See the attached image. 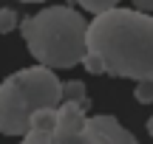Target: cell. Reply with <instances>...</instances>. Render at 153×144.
Listing matches in <instances>:
<instances>
[{"mask_svg": "<svg viewBox=\"0 0 153 144\" xmlns=\"http://www.w3.org/2000/svg\"><path fill=\"white\" fill-rule=\"evenodd\" d=\"M88 51L102 57L111 76L153 79V14L142 9H108L88 23Z\"/></svg>", "mask_w": 153, "mask_h": 144, "instance_id": "obj_1", "label": "cell"}, {"mask_svg": "<svg viewBox=\"0 0 153 144\" xmlns=\"http://www.w3.org/2000/svg\"><path fill=\"white\" fill-rule=\"evenodd\" d=\"M26 48L40 65L74 68L88 54V23L71 6H51L20 23Z\"/></svg>", "mask_w": 153, "mask_h": 144, "instance_id": "obj_2", "label": "cell"}, {"mask_svg": "<svg viewBox=\"0 0 153 144\" xmlns=\"http://www.w3.org/2000/svg\"><path fill=\"white\" fill-rule=\"evenodd\" d=\"M62 102V82L54 68L34 65L11 73L0 82V133L23 136L28 130L31 113L40 107H57Z\"/></svg>", "mask_w": 153, "mask_h": 144, "instance_id": "obj_3", "label": "cell"}, {"mask_svg": "<svg viewBox=\"0 0 153 144\" xmlns=\"http://www.w3.org/2000/svg\"><path fill=\"white\" fill-rule=\"evenodd\" d=\"M85 110L88 107L82 102L62 99L57 105V127H54V139L51 144H82V130H85Z\"/></svg>", "mask_w": 153, "mask_h": 144, "instance_id": "obj_4", "label": "cell"}, {"mask_svg": "<svg viewBox=\"0 0 153 144\" xmlns=\"http://www.w3.org/2000/svg\"><path fill=\"white\" fill-rule=\"evenodd\" d=\"M82 144H136V136L128 127H122L114 116L99 113V116L85 119Z\"/></svg>", "mask_w": 153, "mask_h": 144, "instance_id": "obj_5", "label": "cell"}, {"mask_svg": "<svg viewBox=\"0 0 153 144\" xmlns=\"http://www.w3.org/2000/svg\"><path fill=\"white\" fill-rule=\"evenodd\" d=\"M54 127H57V107H40L31 113L28 130L23 133L26 144H51L54 139Z\"/></svg>", "mask_w": 153, "mask_h": 144, "instance_id": "obj_6", "label": "cell"}, {"mask_svg": "<svg viewBox=\"0 0 153 144\" xmlns=\"http://www.w3.org/2000/svg\"><path fill=\"white\" fill-rule=\"evenodd\" d=\"M62 99H71V102H82L88 107V90L82 79H71V82H62Z\"/></svg>", "mask_w": 153, "mask_h": 144, "instance_id": "obj_7", "label": "cell"}, {"mask_svg": "<svg viewBox=\"0 0 153 144\" xmlns=\"http://www.w3.org/2000/svg\"><path fill=\"white\" fill-rule=\"evenodd\" d=\"M133 96H136L139 105H153V79H139Z\"/></svg>", "mask_w": 153, "mask_h": 144, "instance_id": "obj_8", "label": "cell"}, {"mask_svg": "<svg viewBox=\"0 0 153 144\" xmlns=\"http://www.w3.org/2000/svg\"><path fill=\"white\" fill-rule=\"evenodd\" d=\"M79 65H85V71H88V73H97V76H99V73H108V68H105L102 57H99V54H94V51H88V54L82 57V62H79Z\"/></svg>", "mask_w": 153, "mask_h": 144, "instance_id": "obj_9", "label": "cell"}, {"mask_svg": "<svg viewBox=\"0 0 153 144\" xmlns=\"http://www.w3.org/2000/svg\"><path fill=\"white\" fill-rule=\"evenodd\" d=\"M76 3L85 11H91V14H99V11H108L114 6H119V0H76Z\"/></svg>", "mask_w": 153, "mask_h": 144, "instance_id": "obj_10", "label": "cell"}, {"mask_svg": "<svg viewBox=\"0 0 153 144\" xmlns=\"http://www.w3.org/2000/svg\"><path fill=\"white\" fill-rule=\"evenodd\" d=\"M17 28V14L14 9H0V34H9Z\"/></svg>", "mask_w": 153, "mask_h": 144, "instance_id": "obj_11", "label": "cell"}, {"mask_svg": "<svg viewBox=\"0 0 153 144\" xmlns=\"http://www.w3.org/2000/svg\"><path fill=\"white\" fill-rule=\"evenodd\" d=\"M136 9H142V11H153V0H131Z\"/></svg>", "mask_w": 153, "mask_h": 144, "instance_id": "obj_12", "label": "cell"}, {"mask_svg": "<svg viewBox=\"0 0 153 144\" xmlns=\"http://www.w3.org/2000/svg\"><path fill=\"white\" fill-rule=\"evenodd\" d=\"M148 133H150V139H153V116L148 119Z\"/></svg>", "mask_w": 153, "mask_h": 144, "instance_id": "obj_13", "label": "cell"}, {"mask_svg": "<svg viewBox=\"0 0 153 144\" xmlns=\"http://www.w3.org/2000/svg\"><path fill=\"white\" fill-rule=\"evenodd\" d=\"M20 3H45V0H20Z\"/></svg>", "mask_w": 153, "mask_h": 144, "instance_id": "obj_14", "label": "cell"}]
</instances>
